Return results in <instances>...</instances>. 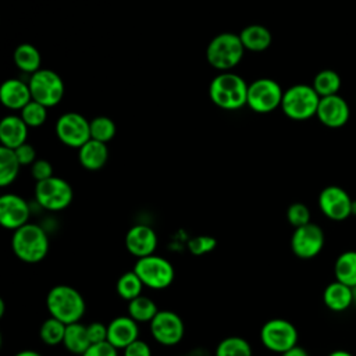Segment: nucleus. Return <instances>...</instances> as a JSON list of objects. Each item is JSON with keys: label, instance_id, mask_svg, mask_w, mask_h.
<instances>
[{"label": "nucleus", "instance_id": "nucleus-33", "mask_svg": "<svg viewBox=\"0 0 356 356\" xmlns=\"http://www.w3.org/2000/svg\"><path fill=\"white\" fill-rule=\"evenodd\" d=\"M115 124L106 115H97L90 120V139L108 143L115 136Z\"/></svg>", "mask_w": 356, "mask_h": 356}, {"label": "nucleus", "instance_id": "nucleus-46", "mask_svg": "<svg viewBox=\"0 0 356 356\" xmlns=\"http://www.w3.org/2000/svg\"><path fill=\"white\" fill-rule=\"evenodd\" d=\"M352 214H356V200H353L352 203Z\"/></svg>", "mask_w": 356, "mask_h": 356}, {"label": "nucleus", "instance_id": "nucleus-24", "mask_svg": "<svg viewBox=\"0 0 356 356\" xmlns=\"http://www.w3.org/2000/svg\"><path fill=\"white\" fill-rule=\"evenodd\" d=\"M63 345L68 352L82 356L83 352L92 345L86 325L82 324L81 321L68 324L65 328Z\"/></svg>", "mask_w": 356, "mask_h": 356}, {"label": "nucleus", "instance_id": "nucleus-13", "mask_svg": "<svg viewBox=\"0 0 356 356\" xmlns=\"http://www.w3.org/2000/svg\"><path fill=\"white\" fill-rule=\"evenodd\" d=\"M324 246V232L314 224L309 222L299 228H295L291 236V249L293 254L299 259H313L316 257Z\"/></svg>", "mask_w": 356, "mask_h": 356}, {"label": "nucleus", "instance_id": "nucleus-19", "mask_svg": "<svg viewBox=\"0 0 356 356\" xmlns=\"http://www.w3.org/2000/svg\"><path fill=\"white\" fill-rule=\"evenodd\" d=\"M0 100L8 110H22L31 100L29 85L18 78H8L1 83Z\"/></svg>", "mask_w": 356, "mask_h": 356}, {"label": "nucleus", "instance_id": "nucleus-20", "mask_svg": "<svg viewBox=\"0 0 356 356\" xmlns=\"http://www.w3.org/2000/svg\"><path fill=\"white\" fill-rule=\"evenodd\" d=\"M28 125L21 115H6L0 121V142L1 146L8 149H17L24 145L28 138Z\"/></svg>", "mask_w": 356, "mask_h": 356}, {"label": "nucleus", "instance_id": "nucleus-45", "mask_svg": "<svg viewBox=\"0 0 356 356\" xmlns=\"http://www.w3.org/2000/svg\"><path fill=\"white\" fill-rule=\"evenodd\" d=\"M4 312H6V305H4V300H3V299H0V317H3Z\"/></svg>", "mask_w": 356, "mask_h": 356}, {"label": "nucleus", "instance_id": "nucleus-17", "mask_svg": "<svg viewBox=\"0 0 356 356\" xmlns=\"http://www.w3.org/2000/svg\"><path fill=\"white\" fill-rule=\"evenodd\" d=\"M316 115L323 125L328 128H339L348 122L350 110L343 97L332 95L320 99Z\"/></svg>", "mask_w": 356, "mask_h": 356}, {"label": "nucleus", "instance_id": "nucleus-6", "mask_svg": "<svg viewBox=\"0 0 356 356\" xmlns=\"http://www.w3.org/2000/svg\"><path fill=\"white\" fill-rule=\"evenodd\" d=\"M32 100L43 104L44 107L57 106L65 92L64 82L61 76L49 68H40L33 72L28 81Z\"/></svg>", "mask_w": 356, "mask_h": 356}, {"label": "nucleus", "instance_id": "nucleus-39", "mask_svg": "<svg viewBox=\"0 0 356 356\" xmlns=\"http://www.w3.org/2000/svg\"><path fill=\"white\" fill-rule=\"evenodd\" d=\"M14 152H15V156L21 165H32L36 161L35 147L28 142L18 146L17 149H14Z\"/></svg>", "mask_w": 356, "mask_h": 356}, {"label": "nucleus", "instance_id": "nucleus-47", "mask_svg": "<svg viewBox=\"0 0 356 356\" xmlns=\"http://www.w3.org/2000/svg\"><path fill=\"white\" fill-rule=\"evenodd\" d=\"M352 291H353V303H356V286H353Z\"/></svg>", "mask_w": 356, "mask_h": 356}, {"label": "nucleus", "instance_id": "nucleus-25", "mask_svg": "<svg viewBox=\"0 0 356 356\" xmlns=\"http://www.w3.org/2000/svg\"><path fill=\"white\" fill-rule=\"evenodd\" d=\"M335 280L353 288L356 286V250L341 253L334 264Z\"/></svg>", "mask_w": 356, "mask_h": 356}, {"label": "nucleus", "instance_id": "nucleus-7", "mask_svg": "<svg viewBox=\"0 0 356 356\" xmlns=\"http://www.w3.org/2000/svg\"><path fill=\"white\" fill-rule=\"evenodd\" d=\"M132 270L138 274L143 285L150 289H165L175 277L172 264L157 254L136 259Z\"/></svg>", "mask_w": 356, "mask_h": 356}, {"label": "nucleus", "instance_id": "nucleus-23", "mask_svg": "<svg viewBox=\"0 0 356 356\" xmlns=\"http://www.w3.org/2000/svg\"><path fill=\"white\" fill-rule=\"evenodd\" d=\"M323 302L332 312H343L353 303V291L350 286L335 280L325 286Z\"/></svg>", "mask_w": 356, "mask_h": 356}, {"label": "nucleus", "instance_id": "nucleus-15", "mask_svg": "<svg viewBox=\"0 0 356 356\" xmlns=\"http://www.w3.org/2000/svg\"><path fill=\"white\" fill-rule=\"evenodd\" d=\"M31 216L28 202L17 193H4L0 197V224L15 231L28 224Z\"/></svg>", "mask_w": 356, "mask_h": 356}, {"label": "nucleus", "instance_id": "nucleus-8", "mask_svg": "<svg viewBox=\"0 0 356 356\" xmlns=\"http://www.w3.org/2000/svg\"><path fill=\"white\" fill-rule=\"evenodd\" d=\"M72 197V188L64 178L51 177L35 185V199L44 210L61 211L71 204Z\"/></svg>", "mask_w": 356, "mask_h": 356}, {"label": "nucleus", "instance_id": "nucleus-28", "mask_svg": "<svg viewBox=\"0 0 356 356\" xmlns=\"http://www.w3.org/2000/svg\"><path fill=\"white\" fill-rule=\"evenodd\" d=\"M312 86L320 97L338 95L341 89V76L334 70H321L313 78Z\"/></svg>", "mask_w": 356, "mask_h": 356}, {"label": "nucleus", "instance_id": "nucleus-22", "mask_svg": "<svg viewBox=\"0 0 356 356\" xmlns=\"http://www.w3.org/2000/svg\"><path fill=\"white\" fill-rule=\"evenodd\" d=\"M238 35L241 38V42L245 50L254 51V53L267 50L273 42V36L268 28L259 24H252L245 26Z\"/></svg>", "mask_w": 356, "mask_h": 356}, {"label": "nucleus", "instance_id": "nucleus-26", "mask_svg": "<svg viewBox=\"0 0 356 356\" xmlns=\"http://www.w3.org/2000/svg\"><path fill=\"white\" fill-rule=\"evenodd\" d=\"M40 53L39 50L31 44V43H21L14 50V63L18 67V70L33 74L40 70Z\"/></svg>", "mask_w": 356, "mask_h": 356}, {"label": "nucleus", "instance_id": "nucleus-16", "mask_svg": "<svg viewBox=\"0 0 356 356\" xmlns=\"http://www.w3.org/2000/svg\"><path fill=\"white\" fill-rule=\"evenodd\" d=\"M125 248L136 259L154 254L157 248V234L146 224L131 227L125 235Z\"/></svg>", "mask_w": 356, "mask_h": 356}, {"label": "nucleus", "instance_id": "nucleus-21", "mask_svg": "<svg viewBox=\"0 0 356 356\" xmlns=\"http://www.w3.org/2000/svg\"><path fill=\"white\" fill-rule=\"evenodd\" d=\"M78 160L81 165L89 171H96L104 167L108 160L107 143L89 139L78 149Z\"/></svg>", "mask_w": 356, "mask_h": 356}, {"label": "nucleus", "instance_id": "nucleus-3", "mask_svg": "<svg viewBox=\"0 0 356 356\" xmlns=\"http://www.w3.org/2000/svg\"><path fill=\"white\" fill-rule=\"evenodd\" d=\"M11 248L17 259L24 263H39L49 252V238L46 231L33 222H28L15 229L11 238Z\"/></svg>", "mask_w": 356, "mask_h": 356}, {"label": "nucleus", "instance_id": "nucleus-40", "mask_svg": "<svg viewBox=\"0 0 356 356\" xmlns=\"http://www.w3.org/2000/svg\"><path fill=\"white\" fill-rule=\"evenodd\" d=\"M86 328H88V335L90 339V343L107 341V325L106 324H103L100 321H92L90 324L86 325Z\"/></svg>", "mask_w": 356, "mask_h": 356}, {"label": "nucleus", "instance_id": "nucleus-38", "mask_svg": "<svg viewBox=\"0 0 356 356\" xmlns=\"http://www.w3.org/2000/svg\"><path fill=\"white\" fill-rule=\"evenodd\" d=\"M82 356H118V349L114 348L108 341L92 343Z\"/></svg>", "mask_w": 356, "mask_h": 356}, {"label": "nucleus", "instance_id": "nucleus-34", "mask_svg": "<svg viewBox=\"0 0 356 356\" xmlns=\"http://www.w3.org/2000/svg\"><path fill=\"white\" fill-rule=\"evenodd\" d=\"M21 118L25 121V124L29 128H36L44 124L47 118V107L43 104L31 100L22 110H21Z\"/></svg>", "mask_w": 356, "mask_h": 356}, {"label": "nucleus", "instance_id": "nucleus-11", "mask_svg": "<svg viewBox=\"0 0 356 356\" xmlns=\"http://www.w3.org/2000/svg\"><path fill=\"white\" fill-rule=\"evenodd\" d=\"M56 135L65 146L79 149L90 139V121L75 111L64 113L56 121Z\"/></svg>", "mask_w": 356, "mask_h": 356}, {"label": "nucleus", "instance_id": "nucleus-37", "mask_svg": "<svg viewBox=\"0 0 356 356\" xmlns=\"http://www.w3.org/2000/svg\"><path fill=\"white\" fill-rule=\"evenodd\" d=\"M31 175L35 178L36 182L54 177L51 163L44 159H36V161L31 165Z\"/></svg>", "mask_w": 356, "mask_h": 356}, {"label": "nucleus", "instance_id": "nucleus-2", "mask_svg": "<svg viewBox=\"0 0 356 356\" xmlns=\"http://www.w3.org/2000/svg\"><path fill=\"white\" fill-rule=\"evenodd\" d=\"M46 307L50 317H54L68 325L81 321L86 310V303L78 289L60 284L47 292Z\"/></svg>", "mask_w": 356, "mask_h": 356}, {"label": "nucleus", "instance_id": "nucleus-12", "mask_svg": "<svg viewBox=\"0 0 356 356\" xmlns=\"http://www.w3.org/2000/svg\"><path fill=\"white\" fill-rule=\"evenodd\" d=\"M153 339L164 346L179 343L185 334L182 318L172 310H159L154 318L149 323Z\"/></svg>", "mask_w": 356, "mask_h": 356}, {"label": "nucleus", "instance_id": "nucleus-27", "mask_svg": "<svg viewBox=\"0 0 356 356\" xmlns=\"http://www.w3.org/2000/svg\"><path fill=\"white\" fill-rule=\"evenodd\" d=\"M128 316L136 323H150L159 313V307L153 299L140 295L128 302Z\"/></svg>", "mask_w": 356, "mask_h": 356}, {"label": "nucleus", "instance_id": "nucleus-18", "mask_svg": "<svg viewBox=\"0 0 356 356\" xmlns=\"http://www.w3.org/2000/svg\"><path fill=\"white\" fill-rule=\"evenodd\" d=\"M136 339H139V327L129 316H118L107 324V341L118 350Z\"/></svg>", "mask_w": 356, "mask_h": 356}, {"label": "nucleus", "instance_id": "nucleus-10", "mask_svg": "<svg viewBox=\"0 0 356 356\" xmlns=\"http://www.w3.org/2000/svg\"><path fill=\"white\" fill-rule=\"evenodd\" d=\"M298 330L285 318H271L260 328L261 345L275 353H284L298 345Z\"/></svg>", "mask_w": 356, "mask_h": 356}, {"label": "nucleus", "instance_id": "nucleus-35", "mask_svg": "<svg viewBox=\"0 0 356 356\" xmlns=\"http://www.w3.org/2000/svg\"><path fill=\"white\" fill-rule=\"evenodd\" d=\"M286 220L295 228L306 225L310 222V210L305 203H292L286 209Z\"/></svg>", "mask_w": 356, "mask_h": 356}, {"label": "nucleus", "instance_id": "nucleus-41", "mask_svg": "<svg viewBox=\"0 0 356 356\" xmlns=\"http://www.w3.org/2000/svg\"><path fill=\"white\" fill-rule=\"evenodd\" d=\"M122 350H124V356H152L150 346L142 339L134 341L131 345H128Z\"/></svg>", "mask_w": 356, "mask_h": 356}, {"label": "nucleus", "instance_id": "nucleus-44", "mask_svg": "<svg viewBox=\"0 0 356 356\" xmlns=\"http://www.w3.org/2000/svg\"><path fill=\"white\" fill-rule=\"evenodd\" d=\"M328 356H353L352 353H349L348 350H342V349H338V350H334L331 352Z\"/></svg>", "mask_w": 356, "mask_h": 356}, {"label": "nucleus", "instance_id": "nucleus-1", "mask_svg": "<svg viewBox=\"0 0 356 356\" xmlns=\"http://www.w3.org/2000/svg\"><path fill=\"white\" fill-rule=\"evenodd\" d=\"M249 83L235 72H220L209 85L211 102L227 111H235L246 106Z\"/></svg>", "mask_w": 356, "mask_h": 356}, {"label": "nucleus", "instance_id": "nucleus-29", "mask_svg": "<svg viewBox=\"0 0 356 356\" xmlns=\"http://www.w3.org/2000/svg\"><path fill=\"white\" fill-rule=\"evenodd\" d=\"M19 161L13 149L0 146V185L8 186L15 181L19 171Z\"/></svg>", "mask_w": 356, "mask_h": 356}, {"label": "nucleus", "instance_id": "nucleus-43", "mask_svg": "<svg viewBox=\"0 0 356 356\" xmlns=\"http://www.w3.org/2000/svg\"><path fill=\"white\" fill-rule=\"evenodd\" d=\"M14 356H42L39 352L36 350H31V349H25V350H21L18 353H15Z\"/></svg>", "mask_w": 356, "mask_h": 356}, {"label": "nucleus", "instance_id": "nucleus-14", "mask_svg": "<svg viewBox=\"0 0 356 356\" xmlns=\"http://www.w3.org/2000/svg\"><path fill=\"white\" fill-rule=\"evenodd\" d=\"M352 203L349 193L337 185L325 186L318 195V207L321 213L334 221L346 220L352 216Z\"/></svg>", "mask_w": 356, "mask_h": 356}, {"label": "nucleus", "instance_id": "nucleus-4", "mask_svg": "<svg viewBox=\"0 0 356 356\" xmlns=\"http://www.w3.org/2000/svg\"><path fill=\"white\" fill-rule=\"evenodd\" d=\"M245 54V47L238 33L222 32L216 35L206 47L207 63L222 72L236 67Z\"/></svg>", "mask_w": 356, "mask_h": 356}, {"label": "nucleus", "instance_id": "nucleus-5", "mask_svg": "<svg viewBox=\"0 0 356 356\" xmlns=\"http://www.w3.org/2000/svg\"><path fill=\"white\" fill-rule=\"evenodd\" d=\"M320 99L312 85L296 83L284 90L281 108L288 118L305 121L317 114Z\"/></svg>", "mask_w": 356, "mask_h": 356}, {"label": "nucleus", "instance_id": "nucleus-32", "mask_svg": "<svg viewBox=\"0 0 356 356\" xmlns=\"http://www.w3.org/2000/svg\"><path fill=\"white\" fill-rule=\"evenodd\" d=\"M65 328H67V324H64L63 321L54 317H49L40 324L39 337L42 342H44L49 346H56L60 343L63 345Z\"/></svg>", "mask_w": 356, "mask_h": 356}, {"label": "nucleus", "instance_id": "nucleus-9", "mask_svg": "<svg viewBox=\"0 0 356 356\" xmlns=\"http://www.w3.org/2000/svg\"><path fill=\"white\" fill-rule=\"evenodd\" d=\"M284 90L271 78H259L248 86L246 106L254 113L266 114L281 107Z\"/></svg>", "mask_w": 356, "mask_h": 356}, {"label": "nucleus", "instance_id": "nucleus-42", "mask_svg": "<svg viewBox=\"0 0 356 356\" xmlns=\"http://www.w3.org/2000/svg\"><path fill=\"white\" fill-rule=\"evenodd\" d=\"M281 356H309V353H307V350L303 349L302 346L295 345L293 348H291V349H288L286 352L281 353Z\"/></svg>", "mask_w": 356, "mask_h": 356}, {"label": "nucleus", "instance_id": "nucleus-30", "mask_svg": "<svg viewBox=\"0 0 356 356\" xmlns=\"http://www.w3.org/2000/svg\"><path fill=\"white\" fill-rule=\"evenodd\" d=\"M143 286L145 285L138 277V274L134 270H131L118 277L115 284V291L121 299L129 302L142 295Z\"/></svg>", "mask_w": 356, "mask_h": 356}, {"label": "nucleus", "instance_id": "nucleus-31", "mask_svg": "<svg viewBox=\"0 0 356 356\" xmlns=\"http://www.w3.org/2000/svg\"><path fill=\"white\" fill-rule=\"evenodd\" d=\"M250 343L242 337H227L216 348V356H252Z\"/></svg>", "mask_w": 356, "mask_h": 356}, {"label": "nucleus", "instance_id": "nucleus-36", "mask_svg": "<svg viewBox=\"0 0 356 356\" xmlns=\"http://www.w3.org/2000/svg\"><path fill=\"white\" fill-rule=\"evenodd\" d=\"M217 246V241L211 235H197L189 239L188 250L193 256H203L214 250Z\"/></svg>", "mask_w": 356, "mask_h": 356}]
</instances>
